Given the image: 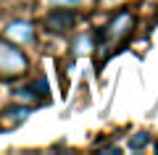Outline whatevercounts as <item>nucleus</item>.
<instances>
[{"label":"nucleus","instance_id":"obj_1","mask_svg":"<svg viewBox=\"0 0 158 155\" xmlns=\"http://www.w3.org/2000/svg\"><path fill=\"white\" fill-rule=\"evenodd\" d=\"M132 29H135V16H132L129 11H121V13H118V16L100 32L98 42H100V47L108 53V47H116V45L124 42V39L132 34Z\"/></svg>","mask_w":158,"mask_h":155},{"label":"nucleus","instance_id":"obj_2","mask_svg":"<svg viewBox=\"0 0 158 155\" xmlns=\"http://www.w3.org/2000/svg\"><path fill=\"white\" fill-rule=\"evenodd\" d=\"M29 61L27 55H24L21 50L16 47V42H11V39H0V76H21L24 71H27Z\"/></svg>","mask_w":158,"mask_h":155},{"label":"nucleus","instance_id":"obj_3","mask_svg":"<svg viewBox=\"0 0 158 155\" xmlns=\"http://www.w3.org/2000/svg\"><path fill=\"white\" fill-rule=\"evenodd\" d=\"M74 24H77V13H74L71 8H61V6H58L53 13L45 16V27L50 29V32H58V34L74 29Z\"/></svg>","mask_w":158,"mask_h":155},{"label":"nucleus","instance_id":"obj_4","mask_svg":"<svg viewBox=\"0 0 158 155\" xmlns=\"http://www.w3.org/2000/svg\"><path fill=\"white\" fill-rule=\"evenodd\" d=\"M6 37L16 45H32L34 42V27L29 21H11L6 29Z\"/></svg>","mask_w":158,"mask_h":155},{"label":"nucleus","instance_id":"obj_5","mask_svg":"<svg viewBox=\"0 0 158 155\" xmlns=\"http://www.w3.org/2000/svg\"><path fill=\"white\" fill-rule=\"evenodd\" d=\"M6 118L16 126V124H21V121H27L29 118V105H16V108H11V111H6Z\"/></svg>","mask_w":158,"mask_h":155},{"label":"nucleus","instance_id":"obj_6","mask_svg":"<svg viewBox=\"0 0 158 155\" xmlns=\"http://www.w3.org/2000/svg\"><path fill=\"white\" fill-rule=\"evenodd\" d=\"M13 97H16V100H21V103H29V105H32V103H37V92H34V89L32 87H29V89H13Z\"/></svg>","mask_w":158,"mask_h":155},{"label":"nucleus","instance_id":"obj_7","mask_svg":"<svg viewBox=\"0 0 158 155\" xmlns=\"http://www.w3.org/2000/svg\"><path fill=\"white\" fill-rule=\"evenodd\" d=\"M148 142H150V137H148L145 132H140V134H135V137L129 139V147L132 150H142V147H148Z\"/></svg>","mask_w":158,"mask_h":155},{"label":"nucleus","instance_id":"obj_8","mask_svg":"<svg viewBox=\"0 0 158 155\" xmlns=\"http://www.w3.org/2000/svg\"><path fill=\"white\" fill-rule=\"evenodd\" d=\"M53 6H61V8H79V6H85L87 0H50Z\"/></svg>","mask_w":158,"mask_h":155},{"label":"nucleus","instance_id":"obj_9","mask_svg":"<svg viewBox=\"0 0 158 155\" xmlns=\"http://www.w3.org/2000/svg\"><path fill=\"white\" fill-rule=\"evenodd\" d=\"M32 89H37V95H48V79L40 76L37 82H32Z\"/></svg>","mask_w":158,"mask_h":155},{"label":"nucleus","instance_id":"obj_10","mask_svg":"<svg viewBox=\"0 0 158 155\" xmlns=\"http://www.w3.org/2000/svg\"><path fill=\"white\" fill-rule=\"evenodd\" d=\"M103 3H106V6H111V3H116V0H103Z\"/></svg>","mask_w":158,"mask_h":155},{"label":"nucleus","instance_id":"obj_11","mask_svg":"<svg viewBox=\"0 0 158 155\" xmlns=\"http://www.w3.org/2000/svg\"><path fill=\"white\" fill-rule=\"evenodd\" d=\"M156 150H158V147H156Z\"/></svg>","mask_w":158,"mask_h":155}]
</instances>
